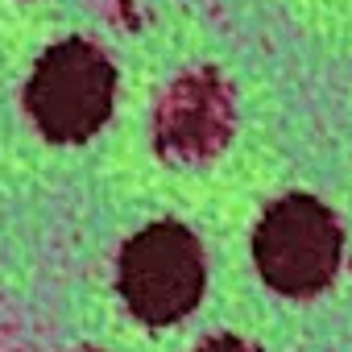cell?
<instances>
[{
    "instance_id": "6",
    "label": "cell",
    "mask_w": 352,
    "mask_h": 352,
    "mask_svg": "<svg viewBox=\"0 0 352 352\" xmlns=\"http://www.w3.org/2000/svg\"><path fill=\"white\" fill-rule=\"evenodd\" d=\"M79 352H100V348H79Z\"/></svg>"
},
{
    "instance_id": "5",
    "label": "cell",
    "mask_w": 352,
    "mask_h": 352,
    "mask_svg": "<svg viewBox=\"0 0 352 352\" xmlns=\"http://www.w3.org/2000/svg\"><path fill=\"white\" fill-rule=\"evenodd\" d=\"M195 352H253L245 340H236V336H216V340H208V344H199Z\"/></svg>"
},
{
    "instance_id": "3",
    "label": "cell",
    "mask_w": 352,
    "mask_h": 352,
    "mask_svg": "<svg viewBox=\"0 0 352 352\" xmlns=\"http://www.w3.org/2000/svg\"><path fill=\"white\" fill-rule=\"evenodd\" d=\"M112 96H116L112 63L87 42H58L38 58L25 104L34 124L50 141L79 145L91 133H100V124L112 112Z\"/></svg>"
},
{
    "instance_id": "1",
    "label": "cell",
    "mask_w": 352,
    "mask_h": 352,
    "mask_svg": "<svg viewBox=\"0 0 352 352\" xmlns=\"http://www.w3.org/2000/svg\"><path fill=\"white\" fill-rule=\"evenodd\" d=\"M116 282L124 307L141 323L149 327L179 323L204 298V282H208L204 249L191 228L174 220L149 224L120 249Z\"/></svg>"
},
{
    "instance_id": "4",
    "label": "cell",
    "mask_w": 352,
    "mask_h": 352,
    "mask_svg": "<svg viewBox=\"0 0 352 352\" xmlns=\"http://www.w3.org/2000/svg\"><path fill=\"white\" fill-rule=\"evenodd\" d=\"M228 124H232V100L212 71L187 75L162 100V145L174 153L199 157L220 149L228 137Z\"/></svg>"
},
{
    "instance_id": "2",
    "label": "cell",
    "mask_w": 352,
    "mask_h": 352,
    "mask_svg": "<svg viewBox=\"0 0 352 352\" xmlns=\"http://www.w3.org/2000/svg\"><path fill=\"white\" fill-rule=\"evenodd\" d=\"M344 257V232L315 195H286L265 208L253 232V261L270 290L286 298H311L331 286Z\"/></svg>"
}]
</instances>
